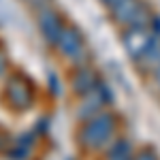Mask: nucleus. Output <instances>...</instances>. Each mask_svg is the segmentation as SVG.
Here are the masks:
<instances>
[{"label": "nucleus", "mask_w": 160, "mask_h": 160, "mask_svg": "<svg viewBox=\"0 0 160 160\" xmlns=\"http://www.w3.org/2000/svg\"><path fill=\"white\" fill-rule=\"evenodd\" d=\"M56 45H58V49H60V53L64 58L77 62V64L88 58L86 38H83V34L75 26H64V30H62V34H60Z\"/></svg>", "instance_id": "4"}, {"label": "nucleus", "mask_w": 160, "mask_h": 160, "mask_svg": "<svg viewBox=\"0 0 160 160\" xmlns=\"http://www.w3.org/2000/svg\"><path fill=\"white\" fill-rule=\"evenodd\" d=\"M83 102L79 105V109H77V118L81 120V122H86V120H90V118H94L96 113H100V109H102V98L98 96V92L94 90V92H90L88 96H83Z\"/></svg>", "instance_id": "8"}, {"label": "nucleus", "mask_w": 160, "mask_h": 160, "mask_svg": "<svg viewBox=\"0 0 160 160\" xmlns=\"http://www.w3.org/2000/svg\"><path fill=\"white\" fill-rule=\"evenodd\" d=\"M28 2H34V0H28Z\"/></svg>", "instance_id": "19"}, {"label": "nucleus", "mask_w": 160, "mask_h": 160, "mask_svg": "<svg viewBox=\"0 0 160 160\" xmlns=\"http://www.w3.org/2000/svg\"><path fill=\"white\" fill-rule=\"evenodd\" d=\"M118 132V118L109 111H100L86 120L79 130V143L86 149H102Z\"/></svg>", "instance_id": "1"}, {"label": "nucleus", "mask_w": 160, "mask_h": 160, "mask_svg": "<svg viewBox=\"0 0 160 160\" xmlns=\"http://www.w3.org/2000/svg\"><path fill=\"white\" fill-rule=\"evenodd\" d=\"M148 28H152V34L156 38H160V15H152Z\"/></svg>", "instance_id": "13"}, {"label": "nucleus", "mask_w": 160, "mask_h": 160, "mask_svg": "<svg viewBox=\"0 0 160 160\" xmlns=\"http://www.w3.org/2000/svg\"><path fill=\"white\" fill-rule=\"evenodd\" d=\"M98 81L100 79L96 75V71L92 66H86V64L77 66L71 73V88H73V92L77 96H88L90 92H94L96 86H98Z\"/></svg>", "instance_id": "7"}, {"label": "nucleus", "mask_w": 160, "mask_h": 160, "mask_svg": "<svg viewBox=\"0 0 160 160\" xmlns=\"http://www.w3.org/2000/svg\"><path fill=\"white\" fill-rule=\"evenodd\" d=\"M4 71H7V56L0 49V75H4Z\"/></svg>", "instance_id": "16"}, {"label": "nucleus", "mask_w": 160, "mask_h": 160, "mask_svg": "<svg viewBox=\"0 0 160 160\" xmlns=\"http://www.w3.org/2000/svg\"><path fill=\"white\" fill-rule=\"evenodd\" d=\"M37 24H38V30H41L43 38H45V43L56 47L62 30H64V22H62L60 13L53 11V9H43L37 17Z\"/></svg>", "instance_id": "6"}, {"label": "nucleus", "mask_w": 160, "mask_h": 160, "mask_svg": "<svg viewBox=\"0 0 160 160\" xmlns=\"http://www.w3.org/2000/svg\"><path fill=\"white\" fill-rule=\"evenodd\" d=\"M111 11H113V19L126 28H139V26L148 28L152 19L149 4L141 0H122L115 7H111Z\"/></svg>", "instance_id": "3"}, {"label": "nucleus", "mask_w": 160, "mask_h": 160, "mask_svg": "<svg viewBox=\"0 0 160 160\" xmlns=\"http://www.w3.org/2000/svg\"><path fill=\"white\" fill-rule=\"evenodd\" d=\"M118 2H122V0H102V4H107V7H115Z\"/></svg>", "instance_id": "18"}, {"label": "nucleus", "mask_w": 160, "mask_h": 160, "mask_svg": "<svg viewBox=\"0 0 160 160\" xmlns=\"http://www.w3.org/2000/svg\"><path fill=\"white\" fill-rule=\"evenodd\" d=\"M47 126H49V120H47V118H41V126L37 124V132H38V135H43V132L47 130Z\"/></svg>", "instance_id": "15"}, {"label": "nucleus", "mask_w": 160, "mask_h": 160, "mask_svg": "<svg viewBox=\"0 0 160 160\" xmlns=\"http://www.w3.org/2000/svg\"><path fill=\"white\" fill-rule=\"evenodd\" d=\"M135 156V152H132V143L128 141V139H115L113 143H111L109 152H107V160H132Z\"/></svg>", "instance_id": "9"}, {"label": "nucleus", "mask_w": 160, "mask_h": 160, "mask_svg": "<svg viewBox=\"0 0 160 160\" xmlns=\"http://www.w3.org/2000/svg\"><path fill=\"white\" fill-rule=\"evenodd\" d=\"M132 160H158V156L154 154V149H141L137 156H132Z\"/></svg>", "instance_id": "12"}, {"label": "nucleus", "mask_w": 160, "mask_h": 160, "mask_svg": "<svg viewBox=\"0 0 160 160\" xmlns=\"http://www.w3.org/2000/svg\"><path fill=\"white\" fill-rule=\"evenodd\" d=\"M154 34L149 32L148 28H126V32L122 34V43L126 51H128V56H130V60L139 62L143 58V53L149 49V45L154 43Z\"/></svg>", "instance_id": "5"}, {"label": "nucleus", "mask_w": 160, "mask_h": 160, "mask_svg": "<svg viewBox=\"0 0 160 160\" xmlns=\"http://www.w3.org/2000/svg\"><path fill=\"white\" fill-rule=\"evenodd\" d=\"M11 160H28L30 158V148H24V145H15L13 149H9V154H7Z\"/></svg>", "instance_id": "11"}, {"label": "nucleus", "mask_w": 160, "mask_h": 160, "mask_svg": "<svg viewBox=\"0 0 160 160\" xmlns=\"http://www.w3.org/2000/svg\"><path fill=\"white\" fill-rule=\"evenodd\" d=\"M154 79H156V86L160 88V66L156 68V71H154Z\"/></svg>", "instance_id": "17"}, {"label": "nucleus", "mask_w": 160, "mask_h": 160, "mask_svg": "<svg viewBox=\"0 0 160 160\" xmlns=\"http://www.w3.org/2000/svg\"><path fill=\"white\" fill-rule=\"evenodd\" d=\"M49 90L53 94H60V81H58V77L53 73H49Z\"/></svg>", "instance_id": "14"}, {"label": "nucleus", "mask_w": 160, "mask_h": 160, "mask_svg": "<svg viewBox=\"0 0 160 160\" xmlns=\"http://www.w3.org/2000/svg\"><path fill=\"white\" fill-rule=\"evenodd\" d=\"M139 64H145V66H149L152 71H156V68L160 66V38H154V43H152L149 49L143 53V58L139 60Z\"/></svg>", "instance_id": "10"}, {"label": "nucleus", "mask_w": 160, "mask_h": 160, "mask_svg": "<svg viewBox=\"0 0 160 160\" xmlns=\"http://www.w3.org/2000/svg\"><path fill=\"white\" fill-rule=\"evenodd\" d=\"M4 98L7 105L15 111H28L34 105V86L32 81L19 73L9 75L4 86Z\"/></svg>", "instance_id": "2"}]
</instances>
